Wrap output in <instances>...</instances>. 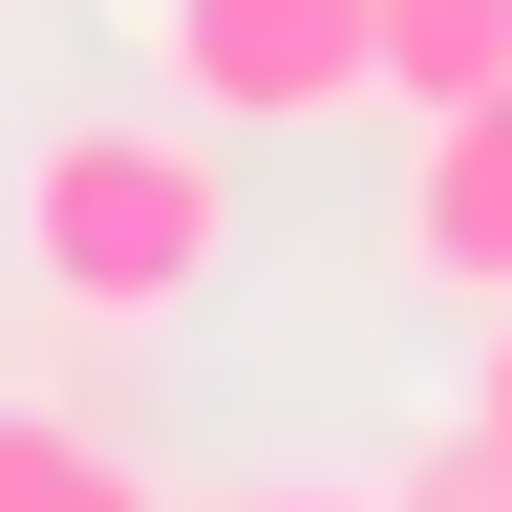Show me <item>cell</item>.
Wrapping results in <instances>:
<instances>
[{
    "label": "cell",
    "instance_id": "obj_1",
    "mask_svg": "<svg viewBox=\"0 0 512 512\" xmlns=\"http://www.w3.org/2000/svg\"><path fill=\"white\" fill-rule=\"evenodd\" d=\"M214 256H235V171H214V128L192 107H86V128H43L22 150V278L64 320H171V299H214Z\"/></svg>",
    "mask_w": 512,
    "mask_h": 512
},
{
    "label": "cell",
    "instance_id": "obj_7",
    "mask_svg": "<svg viewBox=\"0 0 512 512\" xmlns=\"http://www.w3.org/2000/svg\"><path fill=\"white\" fill-rule=\"evenodd\" d=\"M470 427L512 448V299H491V342H470Z\"/></svg>",
    "mask_w": 512,
    "mask_h": 512
},
{
    "label": "cell",
    "instance_id": "obj_6",
    "mask_svg": "<svg viewBox=\"0 0 512 512\" xmlns=\"http://www.w3.org/2000/svg\"><path fill=\"white\" fill-rule=\"evenodd\" d=\"M384 512H512V448L448 427V448H406V470H384Z\"/></svg>",
    "mask_w": 512,
    "mask_h": 512
},
{
    "label": "cell",
    "instance_id": "obj_3",
    "mask_svg": "<svg viewBox=\"0 0 512 512\" xmlns=\"http://www.w3.org/2000/svg\"><path fill=\"white\" fill-rule=\"evenodd\" d=\"M406 278L427 299H512V86H470V107H427L406 128Z\"/></svg>",
    "mask_w": 512,
    "mask_h": 512
},
{
    "label": "cell",
    "instance_id": "obj_4",
    "mask_svg": "<svg viewBox=\"0 0 512 512\" xmlns=\"http://www.w3.org/2000/svg\"><path fill=\"white\" fill-rule=\"evenodd\" d=\"M470 86H512V0H363V107H470Z\"/></svg>",
    "mask_w": 512,
    "mask_h": 512
},
{
    "label": "cell",
    "instance_id": "obj_5",
    "mask_svg": "<svg viewBox=\"0 0 512 512\" xmlns=\"http://www.w3.org/2000/svg\"><path fill=\"white\" fill-rule=\"evenodd\" d=\"M0 512H150V470L86 427H43V406H0Z\"/></svg>",
    "mask_w": 512,
    "mask_h": 512
},
{
    "label": "cell",
    "instance_id": "obj_8",
    "mask_svg": "<svg viewBox=\"0 0 512 512\" xmlns=\"http://www.w3.org/2000/svg\"><path fill=\"white\" fill-rule=\"evenodd\" d=\"M235 512H384V491H235Z\"/></svg>",
    "mask_w": 512,
    "mask_h": 512
},
{
    "label": "cell",
    "instance_id": "obj_2",
    "mask_svg": "<svg viewBox=\"0 0 512 512\" xmlns=\"http://www.w3.org/2000/svg\"><path fill=\"white\" fill-rule=\"evenodd\" d=\"M128 43L192 128H342L363 107V0H128Z\"/></svg>",
    "mask_w": 512,
    "mask_h": 512
}]
</instances>
